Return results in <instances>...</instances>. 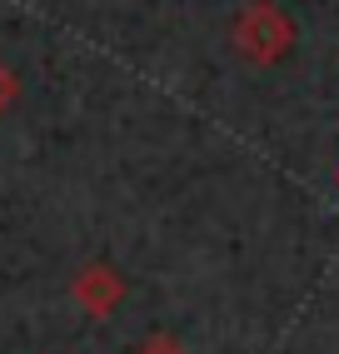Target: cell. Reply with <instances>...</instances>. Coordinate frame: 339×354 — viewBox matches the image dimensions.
I'll use <instances>...</instances> for the list:
<instances>
[{
  "label": "cell",
  "instance_id": "cell-1",
  "mask_svg": "<svg viewBox=\"0 0 339 354\" xmlns=\"http://www.w3.org/2000/svg\"><path fill=\"white\" fill-rule=\"evenodd\" d=\"M10 95H15V80H10V70H6V65H0V110H6V105H10Z\"/></svg>",
  "mask_w": 339,
  "mask_h": 354
},
{
  "label": "cell",
  "instance_id": "cell-2",
  "mask_svg": "<svg viewBox=\"0 0 339 354\" xmlns=\"http://www.w3.org/2000/svg\"><path fill=\"white\" fill-rule=\"evenodd\" d=\"M145 354H175V349H170V344H155V349H145Z\"/></svg>",
  "mask_w": 339,
  "mask_h": 354
}]
</instances>
